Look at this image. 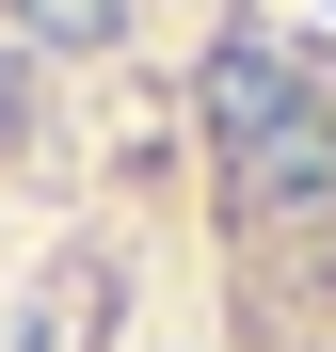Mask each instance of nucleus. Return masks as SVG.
<instances>
[{
  "label": "nucleus",
  "mask_w": 336,
  "mask_h": 352,
  "mask_svg": "<svg viewBox=\"0 0 336 352\" xmlns=\"http://www.w3.org/2000/svg\"><path fill=\"white\" fill-rule=\"evenodd\" d=\"M192 241L208 352H336V0H208Z\"/></svg>",
  "instance_id": "1"
},
{
  "label": "nucleus",
  "mask_w": 336,
  "mask_h": 352,
  "mask_svg": "<svg viewBox=\"0 0 336 352\" xmlns=\"http://www.w3.org/2000/svg\"><path fill=\"white\" fill-rule=\"evenodd\" d=\"M144 16H160V0H0V144L32 129V80L48 65H112Z\"/></svg>",
  "instance_id": "2"
}]
</instances>
